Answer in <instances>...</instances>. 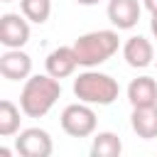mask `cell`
<instances>
[{"label":"cell","mask_w":157,"mask_h":157,"mask_svg":"<svg viewBox=\"0 0 157 157\" xmlns=\"http://www.w3.org/2000/svg\"><path fill=\"white\" fill-rule=\"evenodd\" d=\"M61 96L59 78L49 74H34L25 81L20 93V108L27 118H44Z\"/></svg>","instance_id":"1"},{"label":"cell","mask_w":157,"mask_h":157,"mask_svg":"<svg viewBox=\"0 0 157 157\" xmlns=\"http://www.w3.org/2000/svg\"><path fill=\"white\" fill-rule=\"evenodd\" d=\"M118 32L113 29H96V32H86L74 42V52L78 59V66L93 69L103 61H108L115 52H118Z\"/></svg>","instance_id":"2"},{"label":"cell","mask_w":157,"mask_h":157,"mask_svg":"<svg viewBox=\"0 0 157 157\" xmlns=\"http://www.w3.org/2000/svg\"><path fill=\"white\" fill-rule=\"evenodd\" d=\"M120 93V86L113 76L101 71H83L74 78V96L88 105H110Z\"/></svg>","instance_id":"3"},{"label":"cell","mask_w":157,"mask_h":157,"mask_svg":"<svg viewBox=\"0 0 157 157\" xmlns=\"http://www.w3.org/2000/svg\"><path fill=\"white\" fill-rule=\"evenodd\" d=\"M96 125H98V118L88 103L78 101L61 110V128L71 137H88L96 132Z\"/></svg>","instance_id":"4"},{"label":"cell","mask_w":157,"mask_h":157,"mask_svg":"<svg viewBox=\"0 0 157 157\" xmlns=\"http://www.w3.org/2000/svg\"><path fill=\"white\" fill-rule=\"evenodd\" d=\"M15 150L20 157H52V135L42 128H27L15 137Z\"/></svg>","instance_id":"5"},{"label":"cell","mask_w":157,"mask_h":157,"mask_svg":"<svg viewBox=\"0 0 157 157\" xmlns=\"http://www.w3.org/2000/svg\"><path fill=\"white\" fill-rule=\"evenodd\" d=\"M29 42V22L25 15L5 12L0 17V44L5 49H22Z\"/></svg>","instance_id":"6"},{"label":"cell","mask_w":157,"mask_h":157,"mask_svg":"<svg viewBox=\"0 0 157 157\" xmlns=\"http://www.w3.org/2000/svg\"><path fill=\"white\" fill-rule=\"evenodd\" d=\"M0 74L7 81H27L32 74V56L22 49H7L0 56Z\"/></svg>","instance_id":"7"},{"label":"cell","mask_w":157,"mask_h":157,"mask_svg":"<svg viewBox=\"0 0 157 157\" xmlns=\"http://www.w3.org/2000/svg\"><path fill=\"white\" fill-rule=\"evenodd\" d=\"M44 66H47V74L54 76V78H59V81L66 78V76H71L76 71V66H78V59H76L74 47H56L54 52L47 54Z\"/></svg>","instance_id":"8"},{"label":"cell","mask_w":157,"mask_h":157,"mask_svg":"<svg viewBox=\"0 0 157 157\" xmlns=\"http://www.w3.org/2000/svg\"><path fill=\"white\" fill-rule=\"evenodd\" d=\"M105 12H108V20H110L113 27H118V29H132L137 25V20H140L142 7H140L137 0H110Z\"/></svg>","instance_id":"9"},{"label":"cell","mask_w":157,"mask_h":157,"mask_svg":"<svg viewBox=\"0 0 157 157\" xmlns=\"http://www.w3.org/2000/svg\"><path fill=\"white\" fill-rule=\"evenodd\" d=\"M123 56H125L128 66H132V69H145V66H150L152 59H155V47H152V42H150L147 37L135 34V37H130V39L123 44Z\"/></svg>","instance_id":"10"},{"label":"cell","mask_w":157,"mask_h":157,"mask_svg":"<svg viewBox=\"0 0 157 157\" xmlns=\"http://www.w3.org/2000/svg\"><path fill=\"white\" fill-rule=\"evenodd\" d=\"M128 101L132 108L157 105V81L152 76H137L128 86Z\"/></svg>","instance_id":"11"},{"label":"cell","mask_w":157,"mask_h":157,"mask_svg":"<svg viewBox=\"0 0 157 157\" xmlns=\"http://www.w3.org/2000/svg\"><path fill=\"white\" fill-rule=\"evenodd\" d=\"M130 125L142 140L157 137V105H145V108H132Z\"/></svg>","instance_id":"12"},{"label":"cell","mask_w":157,"mask_h":157,"mask_svg":"<svg viewBox=\"0 0 157 157\" xmlns=\"http://www.w3.org/2000/svg\"><path fill=\"white\" fill-rule=\"evenodd\" d=\"M120 152H123V142L115 132H98L91 142L88 157H120Z\"/></svg>","instance_id":"13"},{"label":"cell","mask_w":157,"mask_h":157,"mask_svg":"<svg viewBox=\"0 0 157 157\" xmlns=\"http://www.w3.org/2000/svg\"><path fill=\"white\" fill-rule=\"evenodd\" d=\"M20 110L12 101H0V135L2 137H10L20 130Z\"/></svg>","instance_id":"14"},{"label":"cell","mask_w":157,"mask_h":157,"mask_svg":"<svg viewBox=\"0 0 157 157\" xmlns=\"http://www.w3.org/2000/svg\"><path fill=\"white\" fill-rule=\"evenodd\" d=\"M20 10L29 22L44 25L52 15V0H20Z\"/></svg>","instance_id":"15"},{"label":"cell","mask_w":157,"mask_h":157,"mask_svg":"<svg viewBox=\"0 0 157 157\" xmlns=\"http://www.w3.org/2000/svg\"><path fill=\"white\" fill-rule=\"evenodd\" d=\"M142 5H145L152 15H157V0H142Z\"/></svg>","instance_id":"16"},{"label":"cell","mask_w":157,"mask_h":157,"mask_svg":"<svg viewBox=\"0 0 157 157\" xmlns=\"http://www.w3.org/2000/svg\"><path fill=\"white\" fill-rule=\"evenodd\" d=\"M150 29H152V34L157 39V15H152V20H150Z\"/></svg>","instance_id":"17"},{"label":"cell","mask_w":157,"mask_h":157,"mask_svg":"<svg viewBox=\"0 0 157 157\" xmlns=\"http://www.w3.org/2000/svg\"><path fill=\"white\" fill-rule=\"evenodd\" d=\"M0 157H12V150L10 147H0Z\"/></svg>","instance_id":"18"},{"label":"cell","mask_w":157,"mask_h":157,"mask_svg":"<svg viewBox=\"0 0 157 157\" xmlns=\"http://www.w3.org/2000/svg\"><path fill=\"white\" fill-rule=\"evenodd\" d=\"M76 2H78V5H98L101 0H76Z\"/></svg>","instance_id":"19"},{"label":"cell","mask_w":157,"mask_h":157,"mask_svg":"<svg viewBox=\"0 0 157 157\" xmlns=\"http://www.w3.org/2000/svg\"><path fill=\"white\" fill-rule=\"evenodd\" d=\"M2 2H12V0H2Z\"/></svg>","instance_id":"20"}]
</instances>
